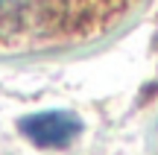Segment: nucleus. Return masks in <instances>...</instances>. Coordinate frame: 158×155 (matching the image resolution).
I'll list each match as a JSON object with an SVG mask.
<instances>
[{
  "mask_svg": "<svg viewBox=\"0 0 158 155\" xmlns=\"http://www.w3.org/2000/svg\"><path fill=\"white\" fill-rule=\"evenodd\" d=\"M18 12H21V0H0V32L15 27Z\"/></svg>",
  "mask_w": 158,
  "mask_h": 155,
  "instance_id": "obj_2",
  "label": "nucleus"
},
{
  "mask_svg": "<svg viewBox=\"0 0 158 155\" xmlns=\"http://www.w3.org/2000/svg\"><path fill=\"white\" fill-rule=\"evenodd\" d=\"M21 132L27 135L35 146L59 149V146H68L70 141L82 132V123H79V117L70 114V111H38V114L21 120Z\"/></svg>",
  "mask_w": 158,
  "mask_h": 155,
  "instance_id": "obj_1",
  "label": "nucleus"
}]
</instances>
